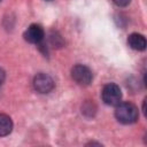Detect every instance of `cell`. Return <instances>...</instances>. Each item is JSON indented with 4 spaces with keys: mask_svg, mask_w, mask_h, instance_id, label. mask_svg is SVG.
I'll return each instance as SVG.
<instances>
[{
    "mask_svg": "<svg viewBox=\"0 0 147 147\" xmlns=\"http://www.w3.org/2000/svg\"><path fill=\"white\" fill-rule=\"evenodd\" d=\"M115 117L122 124H133L138 121L139 111L132 102H119L115 109Z\"/></svg>",
    "mask_w": 147,
    "mask_h": 147,
    "instance_id": "6da1fadb",
    "label": "cell"
},
{
    "mask_svg": "<svg viewBox=\"0 0 147 147\" xmlns=\"http://www.w3.org/2000/svg\"><path fill=\"white\" fill-rule=\"evenodd\" d=\"M101 98L107 106H117L122 100V92L119 86L115 83L105 85L101 92Z\"/></svg>",
    "mask_w": 147,
    "mask_h": 147,
    "instance_id": "7a4b0ae2",
    "label": "cell"
},
{
    "mask_svg": "<svg viewBox=\"0 0 147 147\" xmlns=\"http://www.w3.org/2000/svg\"><path fill=\"white\" fill-rule=\"evenodd\" d=\"M72 79L80 86H88L92 83L93 74L91 69L84 64H76L71 69Z\"/></svg>",
    "mask_w": 147,
    "mask_h": 147,
    "instance_id": "3957f363",
    "label": "cell"
},
{
    "mask_svg": "<svg viewBox=\"0 0 147 147\" xmlns=\"http://www.w3.org/2000/svg\"><path fill=\"white\" fill-rule=\"evenodd\" d=\"M33 87L37 92H39L41 94H46V93H49L51 91H53V88L55 87V83L49 75L40 72V74L36 75L33 78Z\"/></svg>",
    "mask_w": 147,
    "mask_h": 147,
    "instance_id": "277c9868",
    "label": "cell"
},
{
    "mask_svg": "<svg viewBox=\"0 0 147 147\" xmlns=\"http://www.w3.org/2000/svg\"><path fill=\"white\" fill-rule=\"evenodd\" d=\"M45 32L41 25L31 24L24 32V39L30 44H39L44 40Z\"/></svg>",
    "mask_w": 147,
    "mask_h": 147,
    "instance_id": "5b68a950",
    "label": "cell"
},
{
    "mask_svg": "<svg viewBox=\"0 0 147 147\" xmlns=\"http://www.w3.org/2000/svg\"><path fill=\"white\" fill-rule=\"evenodd\" d=\"M127 44L134 51H145L146 49V45H147L145 37L142 34H140V33H137V32L131 33L127 37Z\"/></svg>",
    "mask_w": 147,
    "mask_h": 147,
    "instance_id": "8992f818",
    "label": "cell"
},
{
    "mask_svg": "<svg viewBox=\"0 0 147 147\" xmlns=\"http://www.w3.org/2000/svg\"><path fill=\"white\" fill-rule=\"evenodd\" d=\"M13 130V121L6 114H0V137L8 136Z\"/></svg>",
    "mask_w": 147,
    "mask_h": 147,
    "instance_id": "52a82bcc",
    "label": "cell"
},
{
    "mask_svg": "<svg viewBox=\"0 0 147 147\" xmlns=\"http://www.w3.org/2000/svg\"><path fill=\"white\" fill-rule=\"evenodd\" d=\"M113 1H114V3L117 5L118 7H125V6H127V5L130 3L131 0H113Z\"/></svg>",
    "mask_w": 147,
    "mask_h": 147,
    "instance_id": "ba28073f",
    "label": "cell"
},
{
    "mask_svg": "<svg viewBox=\"0 0 147 147\" xmlns=\"http://www.w3.org/2000/svg\"><path fill=\"white\" fill-rule=\"evenodd\" d=\"M5 78H6V74H5V71L0 68V85L5 82Z\"/></svg>",
    "mask_w": 147,
    "mask_h": 147,
    "instance_id": "9c48e42d",
    "label": "cell"
},
{
    "mask_svg": "<svg viewBox=\"0 0 147 147\" xmlns=\"http://www.w3.org/2000/svg\"><path fill=\"white\" fill-rule=\"evenodd\" d=\"M48 1H49V0H48Z\"/></svg>",
    "mask_w": 147,
    "mask_h": 147,
    "instance_id": "30bf717a",
    "label": "cell"
}]
</instances>
